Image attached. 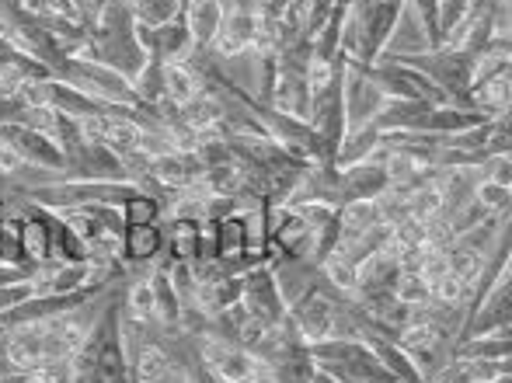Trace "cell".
<instances>
[{
    "label": "cell",
    "mask_w": 512,
    "mask_h": 383,
    "mask_svg": "<svg viewBox=\"0 0 512 383\" xmlns=\"http://www.w3.org/2000/svg\"><path fill=\"white\" fill-rule=\"evenodd\" d=\"M203 175H206L203 161L192 150H164V154L147 161V178L161 192V202L168 199V192H185L203 185Z\"/></svg>",
    "instance_id": "12"
},
{
    "label": "cell",
    "mask_w": 512,
    "mask_h": 383,
    "mask_svg": "<svg viewBox=\"0 0 512 383\" xmlns=\"http://www.w3.org/2000/svg\"><path fill=\"white\" fill-rule=\"evenodd\" d=\"M286 317L304 345L328 342V338H335V289L324 286L314 272V283H307L293 296Z\"/></svg>",
    "instance_id": "8"
},
{
    "label": "cell",
    "mask_w": 512,
    "mask_h": 383,
    "mask_svg": "<svg viewBox=\"0 0 512 383\" xmlns=\"http://www.w3.org/2000/svg\"><path fill=\"white\" fill-rule=\"evenodd\" d=\"M509 356H512V338L502 335V331L464 338V342H457L450 352L453 363H478V359H509Z\"/></svg>",
    "instance_id": "22"
},
{
    "label": "cell",
    "mask_w": 512,
    "mask_h": 383,
    "mask_svg": "<svg viewBox=\"0 0 512 383\" xmlns=\"http://www.w3.org/2000/svg\"><path fill=\"white\" fill-rule=\"evenodd\" d=\"M310 383H342V380H335L331 373H324V370H317V366H314V377H310Z\"/></svg>",
    "instance_id": "38"
},
{
    "label": "cell",
    "mask_w": 512,
    "mask_h": 383,
    "mask_svg": "<svg viewBox=\"0 0 512 383\" xmlns=\"http://www.w3.org/2000/svg\"><path fill=\"white\" fill-rule=\"evenodd\" d=\"M196 383H223V380H216L203 363H196Z\"/></svg>",
    "instance_id": "37"
},
{
    "label": "cell",
    "mask_w": 512,
    "mask_h": 383,
    "mask_svg": "<svg viewBox=\"0 0 512 383\" xmlns=\"http://www.w3.org/2000/svg\"><path fill=\"white\" fill-rule=\"evenodd\" d=\"M192 345H196V359L206 366L209 373H213L216 380H223V383H272L265 363L251 349H244V345L227 342V338H220V335H209V331H203V335H192Z\"/></svg>",
    "instance_id": "5"
},
{
    "label": "cell",
    "mask_w": 512,
    "mask_h": 383,
    "mask_svg": "<svg viewBox=\"0 0 512 383\" xmlns=\"http://www.w3.org/2000/svg\"><path fill=\"white\" fill-rule=\"evenodd\" d=\"M53 213V209H49ZM88 258V244L53 213V234H49V265H77Z\"/></svg>",
    "instance_id": "24"
},
{
    "label": "cell",
    "mask_w": 512,
    "mask_h": 383,
    "mask_svg": "<svg viewBox=\"0 0 512 383\" xmlns=\"http://www.w3.org/2000/svg\"><path fill=\"white\" fill-rule=\"evenodd\" d=\"M401 279V262L391 248L373 251L363 262L356 265V289L352 296H380V293H394Z\"/></svg>",
    "instance_id": "14"
},
{
    "label": "cell",
    "mask_w": 512,
    "mask_h": 383,
    "mask_svg": "<svg viewBox=\"0 0 512 383\" xmlns=\"http://www.w3.org/2000/svg\"><path fill=\"white\" fill-rule=\"evenodd\" d=\"M21 220V251H25L28 269H42L49 265V234H53V213L42 206L25 202V209L18 213Z\"/></svg>",
    "instance_id": "15"
},
{
    "label": "cell",
    "mask_w": 512,
    "mask_h": 383,
    "mask_svg": "<svg viewBox=\"0 0 512 383\" xmlns=\"http://www.w3.org/2000/svg\"><path fill=\"white\" fill-rule=\"evenodd\" d=\"M495 383H512L509 377H499V380H495Z\"/></svg>",
    "instance_id": "39"
},
{
    "label": "cell",
    "mask_w": 512,
    "mask_h": 383,
    "mask_svg": "<svg viewBox=\"0 0 512 383\" xmlns=\"http://www.w3.org/2000/svg\"><path fill=\"white\" fill-rule=\"evenodd\" d=\"M77 56L105 63L108 70L126 77L129 84H133V77L147 63V53H143L140 39H136V28L133 32H88V42H84V49Z\"/></svg>",
    "instance_id": "10"
},
{
    "label": "cell",
    "mask_w": 512,
    "mask_h": 383,
    "mask_svg": "<svg viewBox=\"0 0 512 383\" xmlns=\"http://www.w3.org/2000/svg\"><path fill=\"white\" fill-rule=\"evenodd\" d=\"M481 175L492 178V182L502 185V189H512V161H509V154L488 157V161L481 164Z\"/></svg>",
    "instance_id": "34"
},
{
    "label": "cell",
    "mask_w": 512,
    "mask_h": 383,
    "mask_svg": "<svg viewBox=\"0 0 512 383\" xmlns=\"http://www.w3.org/2000/svg\"><path fill=\"white\" fill-rule=\"evenodd\" d=\"M474 202H478L485 213H509L512 189H502L492 178H478V185H474Z\"/></svg>",
    "instance_id": "31"
},
{
    "label": "cell",
    "mask_w": 512,
    "mask_h": 383,
    "mask_svg": "<svg viewBox=\"0 0 512 383\" xmlns=\"http://www.w3.org/2000/svg\"><path fill=\"white\" fill-rule=\"evenodd\" d=\"M32 279V269H21V265H0V286H14Z\"/></svg>",
    "instance_id": "35"
},
{
    "label": "cell",
    "mask_w": 512,
    "mask_h": 383,
    "mask_svg": "<svg viewBox=\"0 0 512 383\" xmlns=\"http://www.w3.org/2000/svg\"><path fill=\"white\" fill-rule=\"evenodd\" d=\"M384 56L401 63V67L415 70V74H422L425 81H432L453 105L471 108L467 105V91H471V56L457 53V49H446V46L422 49V53H394V49H387Z\"/></svg>",
    "instance_id": "2"
},
{
    "label": "cell",
    "mask_w": 512,
    "mask_h": 383,
    "mask_svg": "<svg viewBox=\"0 0 512 383\" xmlns=\"http://www.w3.org/2000/svg\"><path fill=\"white\" fill-rule=\"evenodd\" d=\"M133 383H136V380H133Z\"/></svg>",
    "instance_id": "40"
},
{
    "label": "cell",
    "mask_w": 512,
    "mask_h": 383,
    "mask_svg": "<svg viewBox=\"0 0 512 383\" xmlns=\"http://www.w3.org/2000/svg\"><path fill=\"white\" fill-rule=\"evenodd\" d=\"M119 216H122V223H161L164 202L157 199V195L136 192L119 206Z\"/></svg>",
    "instance_id": "29"
},
{
    "label": "cell",
    "mask_w": 512,
    "mask_h": 383,
    "mask_svg": "<svg viewBox=\"0 0 512 383\" xmlns=\"http://www.w3.org/2000/svg\"><path fill=\"white\" fill-rule=\"evenodd\" d=\"M182 21H185V28H189L199 53H209L216 32H220V25H223V0H189Z\"/></svg>",
    "instance_id": "17"
},
{
    "label": "cell",
    "mask_w": 512,
    "mask_h": 383,
    "mask_svg": "<svg viewBox=\"0 0 512 383\" xmlns=\"http://www.w3.org/2000/svg\"><path fill=\"white\" fill-rule=\"evenodd\" d=\"M70 383H133L126 338H122L119 293L98 303L81 349L70 356Z\"/></svg>",
    "instance_id": "1"
},
{
    "label": "cell",
    "mask_w": 512,
    "mask_h": 383,
    "mask_svg": "<svg viewBox=\"0 0 512 383\" xmlns=\"http://www.w3.org/2000/svg\"><path fill=\"white\" fill-rule=\"evenodd\" d=\"M0 265H21V269H28L25 251H21V220H18V213L0 216Z\"/></svg>",
    "instance_id": "28"
},
{
    "label": "cell",
    "mask_w": 512,
    "mask_h": 383,
    "mask_svg": "<svg viewBox=\"0 0 512 383\" xmlns=\"http://www.w3.org/2000/svg\"><path fill=\"white\" fill-rule=\"evenodd\" d=\"M464 366L467 383H495L499 377H509V359H478V363H460Z\"/></svg>",
    "instance_id": "32"
},
{
    "label": "cell",
    "mask_w": 512,
    "mask_h": 383,
    "mask_svg": "<svg viewBox=\"0 0 512 383\" xmlns=\"http://www.w3.org/2000/svg\"><path fill=\"white\" fill-rule=\"evenodd\" d=\"M18 171H25V164H21L18 157H14L11 150L4 147V143H0V175H4V178H14Z\"/></svg>",
    "instance_id": "36"
},
{
    "label": "cell",
    "mask_w": 512,
    "mask_h": 383,
    "mask_svg": "<svg viewBox=\"0 0 512 383\" xmlns=\"http://www.w3.org/2000/svg\"><path fill=\"white\" fill-rule=\"evenodd\" d=\"M394 296H398L401 303H408V307H422V303L432 300L429 286H425V279L418 276V272H401L398 286H394Z\"/></svg>",
    "instance_id": "33"
},
{
    "label": "cell",
    "mask_w": 512,
    "mask_h": 383,
    "mask_svg": "<svg viewBox=\"0 0 512 383\" xmlns=\"http://www.w3.org/2000/svg\"><path fill=\"white\" fill-rule=\"evenodd\" d=\"M307 349L317 370L331 373L342 383H394L363 338H328V342L307 345Z\"/></svg>",
    "instance_id": "3"
},
{
    "label": "cell",
    "mask_w": 512,
    "mask_h": 383,
    "mask_svg": "<svg viewBox=\"0 0 512 383\" xmlns=\"http://www.w3.org/2000/svg\"><path fill=\"white\" fill-rule=\"evenodd\" d=\"M380 223V209L377 199H363V202H342L338 206V244L356 241L359 234H366L370 227Z\"/></svg>",
    "instance_id": "23"
},
{
    "label": "cell",
    "mask_w": 512,
    "mask_h": 383,
    "mask_svg": "<svg viewBox=\"0 0 512 383\" xmlns=\"http://www.w3.org/2000/svg\"><path fill=\"white\" fill-rule=\"evenodd\" d=\"M405 7L415 11V21L425 35V49L443 46V32H439V0H405Z\"/></svg>",
    "instance_id": "30"
},
{
    "label": "cell",
    "mask_w": 512,
    "mask_h": 383,
    "mask_svg": "<svg viewBox=\"0 0 512 383\" xmlns=\"http://www.w3.org/2000/svg\"><path fill=\"white\" fill-rule=\"evenodd\" d=\"M377 147H380V133L373 126L349 129V133H345V140H342V147H338V154H335V168L342 171V168H352V164L370 161Z\"/></svg>",
    "instance_id": "25"
},
{
    "label": "cell",
    "mask_w": 512,
    "mask_h": 383,
    "mask_svg": "<svg viewBox=\"0 0 512 383\" xmlns=\"http://www.w3.org/2000/svg\"><path fill=\"white\" fill-rule=\"evenodd\" d=\"M164 230V258L175 262H199V244H203V230L196 220H161Z\"/></svg>",
    "instance_id": "18"
},
{
    "label": "cell",
    "mask_w": 512,
    "mask_h": 383,
    "mask_svg": "<svg viewBox=\"0 0 512 383\" xmlns=\"http://www.w3.org/2000/svg\"><path fill=\"white\" fill-rule=\"evenodd\" d=\"M366 345L373 349V356L380 359V366H384L387 373H391L394 383H425L422 373H418V366L411 363V356L405 349H401L394 338H384V335H370L363 338Z\"/></svg>",
    "instance_id": "20"
},
{
    "label": "cell",
    "mask_w": 512,
    "mask_h": 383,
    "mask_svg": "<svg viewBox=\"0 0 512 383\" xmlns=\"http://www.w3.org/2000/svg\"><path fill=\"white\" fill-rule=\"evenodd\" d=\"M307 122L317 136V147H321V161L335 168V154H338V147H342L345 133H349V108H345V56L338 60L331 81L324 84L317 95H310Z\"/></svg>",
    "instance_id": "4"
},
{
    "label": "cell",
    "mask_w": 512,
    "mask_h": 383,
    "mask_svg": "<svg viewBox=\"0 0 512 383\" xmlns=\"http://www.w3.org/2000/svg\"><path fill=\"white\" fill-rule=\"evenodd\" d=\"M335 189H338V202H363V199L373 202L391 189V182H387V171L380 168V164L363 161V164H352V168L338 171Z\"/></svg>",
    "instance_id": "13"
},
{
    "label": "cell",
    "mask_w": 512,
    "mask_h": 383,
    "mask_svg": "<svg viewBox=\"0 0 512 383\" xmlns=\"http://www.w3.org/2000/svg\"><path fill=\"white\" fill-rule=\"evenodd\" d=\"M133 91H136V101H140L143 108L161 105L164 101V63L154 60V56H147L143 70L133 77Z\"/></svg>",
    "instance_id": "27"
},
{
    "label": "cell",
    "mask_w": 512,
    "mask_h": 383,
    "mask_svg": "<svg viewBox=\"0 0 512 383\" xmlns=\"http://www.w3.org/2000/svg\"><path fill=\"white\" fill-rule=\"evenodd\" d=\"M56 81L70 84L77 88L81 95L102 101V105H129V108H143L136 101V91L126 77H119L115 70H108L105 63H95V60H84V56H67L63 67L56 70Z\"/></svg>",
    "instance_id": "6"
},
{
    "label": "cell",
    "mask_w": 512,
    "mask_h": 383,
    "mask_svg": "<svg viewBox=\"0 0 512 383\" xmlns=\"http://www.w3.org/2000/svg\"><path fill=\"white\" fill-rule=\"evenodd\" d=\"M185 14L182 0H133V18L143 28H161L171 25Z\"/></svg>",
    "instance_id": "26"
},
{
    "label": "cell",
    "mask_w": 512,
    "mask_h": 383,
    "mask_svg": "<svg viewBox=\"0 0 512 383\" xmlns=\"http://www.w3.org/2000/svg\"><path fill=\"white\" fill-rule=\"evenodd\" d=\"M63 223L88 244V255H108V258H122V234H126V223H122L119 209L115 206H70V209H56Z\"/></svg>",
    "instance_id": "7"
},
{
    "label": "cell",
    "mask_w": 512,
    "mask_h": 383,
    "mask_svg": "<svg viewBox=\"0 0 512 383\" xmlns=\"http://www.w3.org/2000/svg\"><path fill=\"white\" fill-rule=\"evenodd\" d=\"M241 307L251 310V314H255L258 321L269 324V328L286 317V310H290V300H286L283 286H279L276 269H272L269 262L251 265V269L241 276Z\"/></svg>",
    "instance_id": "11"
},
{
    "label": "cell",
    "mask_w": 512,
    "mask_h": 383,
    "mask_svg": "<svg viewBox=\"0 0 512 383\" xmlns=\"http://www.w3.org/2000/svg\"><path fill=\"white\" fill-rule=\"evenodd\" d=\"M161 255H164L161 223H126V234H122V262H126V269H133V265H154Z\"/></svg>",
    "instance_id": "16"
},
{
    "label": "cell",
    "mask_w": 512,
    "mask_h": 383,
    "mask_svg": "<svg viewBox=\"0 0 512 383\" xmlns=\"http://www.w3.org/2000/svg\"><path fill=\"white\" fill-rule=\"evenodd\" d=\"M0 143H4L25 168H35V171H42V175H53V182L67 175V154H63L46 133L28 126V122L0 119Z\"/></svg>",
    "instance_id": "9"
},
{
    "label": "cell",
    "mask_w": 512,
    "mask_h": 383,
    "mask_svg": "<svg viewBox=\"0 0 512 383\" xmlns=\"http://www.w3.org/2000/svg\"><path fill=\"white\" fill-rule=\"evenodd\" d=\"M467 105H471L474 112L488 115V119H495V115H506L512 108V77L499 74V77H492V81L474 84V88L467 91Z\"/></svg>",
    "instance_id": "21"
},
{
    "label": "cell",
    "mask_w": 512,
    "mask_h": 383,
    "mask_svg": "<svg viewBox=\"0 0 512 383\" xmlns=\"http://www.w3.org/2000/svg\"><path fill=\"white\" fill-rule=\"evenodd\" d=\"M206 91V77L199 74L196 63H171L164 67V101L175 108L189 105L192 98H199Z\"/></svg>",
    "instance_id": "19"
}]
</instances>
